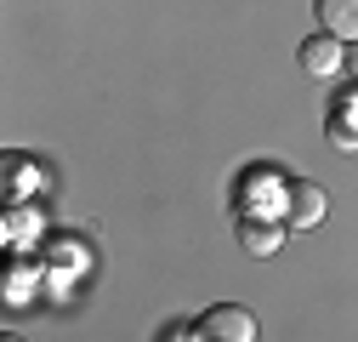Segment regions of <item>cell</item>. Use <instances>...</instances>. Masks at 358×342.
<instances>
[{"instance_id": "6da1fadb", "label": "cell", "mask_w": 358, "mask_h": 342, "mask_svg": "<svg viewBox=\"0 0 358 342\" xmlns=\"http://www.w3.org/2000/svg\"><path fill=\"white\" fill-rule=\"evenodd\" d=\"M301 69L313 74V80H336L341 69H347V40H336V34H313V40H301Z\"/></svg>"}, {"instance_id": "7a4b0ae2", "label": "cell", "mask_w": 358, "mask_h": 342, "mask_svg": "<svg viewBox=\"0 0 358 342\" xmlns=\"http://www.w3.org/2000/svg\"><path fill=\"white\" fill-rule=\"evenodd\" d=\"M194 336H216V342H250V336H256V314H250V308H234V303H222V308H210V314L194 325Z\"/></svg>"}, {"instance_id": "3957f363", "label": "cell", "mask_w": 358, "mask_h": 342, "mask_svg": "<svg viewBox=\"0 0 358 342\" xmlns=\"http://www.w3.org/2000/svg\"><path fill=\"white\" fill-rule=\"evenodd\" d=\"M324 137H330L336 154H358V92L336 97V109L324 114Z\"/></svg>"}, {"instance_id": "277c9868", "label": "cell", "mask_w": 358, "mask_h": 342, "mask_svg": "<svg viewBox=\"0 0 358 342\" xmlns=\"http://www.w3.org/2000/svg\"><path fill=\"white\" fill-rule=\"evenodd\" d=\"M285 200H290V183H279L273 171H250L245 177V211L273 217V211H285Z\"/></svg>"}, {"instance_id": "5b68a950", "label": "cell", "mask_w": 358, "mask_h": 342, "mask_svg": "<svg viewBox=\"0 0 358 342\" xmlns=\"http://www.w3.org/2000/svg\"><path fill=\"white\" fill-rule=\"evenodd\" d=\"M239 240H245L250 256H273V251L285 245V240H279V223L262 217V211H245V217H239Z\"/></svg>"}, {"instance_id": "8992f818", "label": "cell", "mask_w": 358, "mask_h": 342, "mask_svg": "<svg viewBox=\"0 0 358 342\" xmlns=\"http://www.w3.org/2000/svg\"><path fill=\"white\" fill-rule=\"evenodd\" d=\"M285 217L296 223V228H313L324 217V189L319 183H290V200H285Z\"/></svg>"}, {"instance_id": "52a82bcc", "label": "cell", "mask_w": 358, "mask_h": 342, "mask_svg": "<svg viewBox=\"0 0 358 342\" xmlns=\"http://www.w3.org/2000/svg\"><path fill=\"white\" fill-rule=\"evenodd\" d=\"M319 23H324V34H336V40H358V0H319Z\"/></svg>"}, {"instance_id": "ba28073f", "label": "cell", "mask_w": 358, "mask_h": 342, "mask_svg": "<svg viewBox=\"0 0 358 342\" xmlns=\"http://www.w3.org/2000/svg\"><path fill=\"white\" fill-rule=\"evenodd\" d=\"M34 240H40V211L12 205V211H6V245H12V251H29Z\"/></svg>"}, {"instance_id": "9c48e42d", "label": "cell", "mask_w": 358, "mask_h": 342, "mask_svg": "<svg viewBox=\"0 0 358 342\" xmlns=\"http://www.w3.org/2000/svg\"><path fill=\"white\" fill-rule=\"evenodd\" d=\"M6 177H12V200H23V189H40V171L23 160H6Z\"/></svg>"}, {"instance_id": "30bf717a", "label": "cell", "mask_w": 358, "mask_h": 342, "mask_svg": "<svg viewBox=\"0 0 358 342\" xmlns=\"http://www.w3.org/2000/svg\"><path fill=\"white\" fill-rule=\"evenodd\" d=\"M29 285H34V274H29L23 263H12V274H6V296H12V303H23V296H29Z\"/></svg>"}, {"instance_id": "8fae6325", "label": "cell", "mask_w": 358, "mask_h": 342, "mask_svg": "<svg viewBox=\"0 0 358 342\" xmlns=\"http://www.w3.org/2000/svg\"><path fill=\"white\" fill-rule=\"evenodd\" d=\"M52 263H57V268H74V263H85V256H80L74 245H57V251H52Z\"/></svg>"}, {"instance_id": "7c38bea8", "label": "cell", "mask_w": 358, "mask_h": 342, "mask_svg": "<svg viewBox=\"0 0 358 342\" xmlns=\"http://www.w3.org/2000/svg\"><path fill=\"white\" fill-rule=\"evenodd\" d=\"M347 69H352V80H358V40L347 46Z\"/></svg>"}]
</instances>
